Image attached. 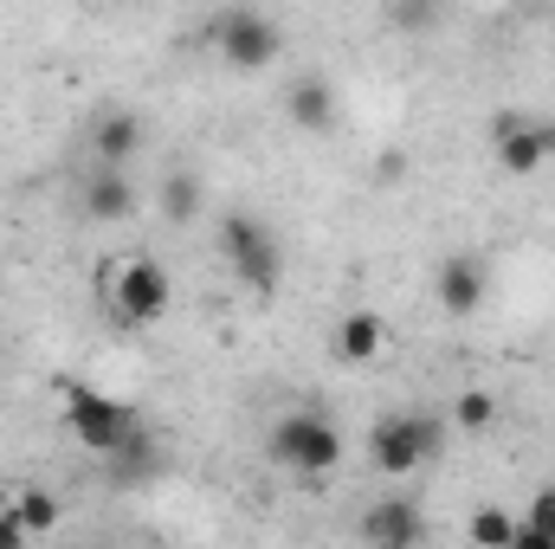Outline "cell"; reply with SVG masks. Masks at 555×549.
<instances>
[{
    "instance_id": "1",
    "label": "cell",
    "mask_w": 555,
    "mask_h": 549,
    "mask_svg": "<svg viewBox=\"0 0 555 549\" xmlns=\"http://www.w3.org/2000/svg\"><path fill=\"white\" fill-rule=\"evenodd\" d=\"M446 452V420L439 413H388V420H375L369 426V465L375 472H388V478H408L420 465H433Z\"/></svg>"
},
{
    "instance_id": "2",
    "label": "cell",
    "mask_w": 555,
    "mask_h": 549,
    "mask_svg": "<svg viewBox=\"0 0 555 549\" xmlns=\"http://www.w3.org/2000/svg\"><path fill=\"white\" fill-rule=\"evenodd\" d=\"M220 259H227V272L240 278L253 297H272L278 278H284V246H278V233L259 214H246V207H233V214L220 220Z\"/></svg>"
},
{
    "instance_id": "3",
    "label": "cell",
    "mask_w": 555,
    "mask_h": 549,
    "mask_svg": "<svg viewBox=\"0 0 555 549\" xmlns=\"http://www.w3.org/2000/svg\"><path fill=\"white\" fill-rule=\"evenodd\" d=\"M59 401H65L72 439H78L85 452H98V459H111V452L142 426L130 401H117V395H104V388H91V382H59Z\"/></svg>"
},
{
    "instance_id": "4",
    "label": "cell",
    "mask_w": 555,
    "mask_h": 549,
    "mask_svg": "<svg viewBox=\"0 0 555 549\" xmlns=\"http://www.w3.org/2000/svg\"><path fill=\"white\" fill-rule=\"evenodd\" d=\"M266 452H272V465L297 472V478H323V472L343 465V433H336L323 413L297 408V413H284L272 433H266Z\"/></svg>"
},
{
    "instance_id": "5",
    "label": "cell",
    "mask_w": 555,
    "mask_h": 549,
    "mask_svg": "<svg viewBox=\"0 0 555 549\" xmlns=\"http://www.w3.org/2000/svg\"><path fill=\"white\" fill-rule=\"evenodd\" d=\"M214 46H220V59L233 72H266L284 52V26H278L272 13H259V7H227L214 20Z\"/></svg>"
},
{
    "instance_id": "6",
    "label": "cell",
    "mask_w": 555,
    "mask_h": 549,
    "mask_svg": "<svg viewBox=\"0 0 555 549\" xmlns=\"http://www.w3.org/2000/svg\"><path fill=\"white\" fill-rule=\"evenodd\" d=\"M491 155L504 175H537L543 162H555V117H524V111H504L491 124Z\"/></svg>"
},
{
    "instance_id": "7",
    "label": "cell",
    "mask_w": 555,
    "mask_h": 549,
    "mask_svg": "<svg viewBox=\"0 0 555 549\" xmlns=\"http://www.w3.org/2000/svg\"><path fill=\"white\" fill-rule=\"evenodd\" d=\"M168 304H175V284H168V272H162L155 259H130V266L117 272V291H111V317H117V323L149 330V323L168 317Z\"/></svg>"
},
{
    "instance_id": "8",
    "label": "cell",
    "mask_w": 555,
    "mask_h": 549,
    "mask_svg": "<svg viewBox=\"0 0 555 549\" xmlns=\"http://www.w3.org/2000/svg\"><path fill=\"white\" fill-rule=\"evenodd\" d=\"M426 524H420V505L414 498H382L362 511V544L369 549H420Z\"/></svg>"
},
{
    "instance_id": "9",
    "label": "cell",
    "mask_w": 555,
    "mask_h": 549,
    "mask_svg": "<svg viewBox=\"0 0 555 549\" xmlns=\"http://www.w3.org/2000/svg\"><path fill=\"white\" fill-rule=\"evenodd\" d=\"M485 259H472V253H452V259H439V278H433V291H439V310L446 317H472L478 304H485Z\"/></svg>"
},
{
    "instance_id": "10",
    "label": "cell",
    "mask_w": 555,
    "mask_h": 549,
    "mask_svg": "<svg viewBox=\"0 0 555 549\" xmlns=\"http://www.w3.org/2000/svg\"><path fill=\"white\" fill-rule=\"evenodd\" d=\"M91 155H98V168H130V155H142V117L130 104L98 111V124H91Z\"/></svg>"
},
{
    "instance_id": "11",
    "label": "cell",
    "mask_w": 555,
    "mask_h": 549,
    "mask_svg": "<svg viewBox=\"0 0 555 549\" xmlns=\"http://www.w3.org/2000/svg\"><path fill=\"white\" fill-rule=\"evenodd\" d=\"M130 214H137V181H130V168H91V181H85V220L117 227V220H130Z\"/></svg>"
},
{
    "instance_id": "12",
    "label": "cell",
    "mask_w": 555,
    "mask_h": 549,
    "mask_svg": "<svg viewBox=\"0 0 555 549\" xmlns=\"http://www.w3.org/2000/svg\"><path fill=\"white\" fill-rule=\"evenodd\" d=\"M284 117H291L297 130H317V137H323V130L336 124V85H330V78H317V72H310V78H297V85L284 91Z\"/></svg>"
},
{
    "instance_id": "13",
    "label": "cell",
    "mask_w": 555,
    "mask_h": 549,
    "mask_svg": "<svg viewBox=\"0 0 555 549\" xmlns=\"http://www.w3.org/2000/svg\"><path fill=\"white\" fill-rule=\"evenodd\" d=\"M382 343H388L382 310H349V317L336 323V356H343L349 369H369V362L382 356Z\"/></svg>"
},
{
    "instance_id": "14",
    "label": "cell",
    "mask_w": 555,
    "mask_h": 549,
    "mask_svg": "<svg viewBox=\"0 0 555 549\" xmlns=\"http://www.w3.org/2000/svg\"><path fill=\"white\" fill-rule=\"evenodd\" d=\"M104 465H111V485H149V478L162 472V439H155L149 426H137V433L104 459Z\"/></svg>"
},
{
    "instance_id": "15",
    "label": "cell",
    "mask_w": 555,
    "mask_h": 549,
    "mask_svg": "<svg viewBox=\"0 0 555 549\" xmlns=\"http://www.w3.org/2000/svg\"><path fill=\"white\" fill-rule=\"evenodd\" d=\"M7 511L26 524V537H52V531H59V518H65V511H59V498H52L46 485H26V491L7 505Z\"/></svg>"
},
{
    "instance_id": "16",
    "label": "cell",
    "mask_w": 555,
    "mask_h": 549,
    "mask_svg": "<svg viewBox=\"0 0 555 549\" xmlns=\"http://www.w3.org/2000/svg\"><path fill=\"white\" fill-rule=\"evenodd\" d=\"M465 537H472V549H511V537H517V511H504V505H478L472 524H465Z\"/></svg>"
},
{
    "instance_id": "17",
    "label": "cell",
    "mask_w": 555,
    "mask_h": 549,
    "mask_svg": "<svg viewBox=\"0 0 555 549\" xmlns=\"http://www.w3.org/2000/svg\"><path fill=\"white\" fill-rule=\"evenodd\" d=\"M194 214H201V181H194V175L181 168V175H168V181H162V220L188 227Z\"/></svg>"
},
{
    "instance_id": "18",
    "label": "cell",
    "mask_w": 555,
    "mask_h": 549,
    "mask_svg": "<svg viewBox=\"0 0 555 549\" xmlns=\"http://www.w3.org/2000/svg\"><path fill=\"white\" fill-rule=\"evenodd\" d=\"M452 420H459V426H465V433H485V426H491V420H498V401H491V395H485V388H465V395H459V401H452Z\"/></svg>"
},
{
    "instance_id": "19",
    "label": "cell",
    "mask_w": 555,
    "mask_h": 549,
    "mask_svg": "<svg viewBox=\"0 0 555 549\" xmlns=\"http://www.w3.org/2000/svg\"><path fill=\"white\" fill-rule=\"evenodd\" d=\"M517 524H530V531H543V537H555V485H543L530 505H524V518Z\"/></svg>"
},
{
    "instance_id": "20",
    "label": "cell",
    "mask_w": 555,
    "mask_h": 549,
    "mask_svg": "<svg viewBox=\"0 0 555 549\" xmlns=\"http://www.w3.org/2000/svg\"><path fill=\"white\" fill-rule=\"evenodd\" d=\"M388 26H408V33H433V26H439V7H388Z\"/></svg>"
},
{
    "instance_id": "21",
    "label": "cell",
    "mask_w": 555,
    "mask_h": 549,
    "mask_svg": "<svg viewBox=\"0 0 555 549\" xmlns=\"http://www.w3.org/2000/svg\"><path fill=\"white\" fill-rule=\"evenodd\" d=\"M33 537H26V524L13 518V511H0V549H26Z\"/></svg>"
},
{
    "instance_id": "22",
    "label": "cell",
    "mask_w": 555,
    "mask_h": 549,
    "mask_svg": "<svg viewBox=\"0 0 555 549\" xmlns=\"http://www.w3.org/2000/svg\"><path fill=\"white\" fill-rule=\"evenodd\" d=\"M408 175V162H401V149H388V162H375V181H401Z\"/></svg>"
},
{
    "instance_id": "23",
    "label": "cell",
    "mask_w": 555,
    "mask_h": 549,
    "mask_svg": "<svg viewBox=\"0 0 555 549\" xmlns=\"http://www.w3.org/2000/svg\"><path fill=\"white\" fill-rule=\"evenodd\" d=\"M550 26H555V13H550Z\"/></svg>"
}]
</instances>
